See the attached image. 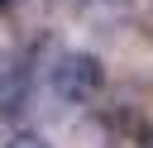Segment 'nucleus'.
I'll list each match as a JSON object with an SVG mask.
<instances>
[{
  "label": "nucleus",
  "mask_w": 153,
  "mask_h": 148,
  "mask_svg": "<svg viewBox=\"0 0 153 148\" xmlns=\"http://www.w3.org/2000/svg\"><path fill=\"white\" fill-rule=\"evenodd\" d=\"M53 10H57V0H5V19H10L24 38H43Z\"/></svg>",
  "instance_id": "nucleus-3"
},
{
  "label": "nucleus",
  "mask_w": 153,
  "mask_h": 148,
  "mask_svg": "<svg viewBox=\"0 0 153 148\" xmlns=\"http://www.w3.org/2000/svg\"><path fill=\"white\" fill-rule=\"evenodd\" d=\"M48 91L62 105H91L105 91V62L86 48H62L48 67Z\"/></svg>",
  "instance_id": "nucleus-1"
},
{
  "label": "nucleus",
  "mask_w": 153,
  "mask_h": 148,
  "mask_svg": "<svg viewBox=\"0 0 153 148\" xmlns=\"http://www.w3.org/2000/svg\"><path fill=\"white\" fill-rule=\"evenodd\" d=\"M5 148H53V143H48L38 129H19V134H10V138H5Z\"/></svg>",
  "instance_id": "nucleus-4"
},
{
  "label": "nucleus",
  "mask_w": 153,
  "mask_h": 148,
  "mask_svg": "<svg viewBox=\"0 0 153 148\" xmlns=\"http://www.w3.org/2000/svg\"><path fill=\"white\" fill-rule=\"evenodd\" d=\"M72 14H76V24H81L86 33H96V38H115V33H124V29L134 24L139 0H76Z\"/></svg>",
  "instance_id": "nucleus-2"
},
{
  "label": "nucleus",
  "mask_w": 153,
  "mask_h": 148,
  "mask_svg": "<svg viewBox=\"0 0 153 148\" xmlns=\"http://www.w3.org/2000/svg\"><path fill=\"white\" fill-rule=\"evenodd\" d=\"M139 148H153V124H143V129H139Z\"/></svg>",
  "instance_id": "nucleus-5"
},
{
  "label": "nucleus",
  "mask_w": 153,
  "mask_h": 148,
  "mask_svg": "<svg viewBox=\"0 0 153 148\" xmlns=\"http://www.w3.org/2000/svg\"><path fill=\"white\" fill-rule=\"evenodd\" d=\"M143 24H148V38H153V5H148V14H143Z\"/></svg>",
  "instance_id": "nucleus-6"
}]
</instances>
